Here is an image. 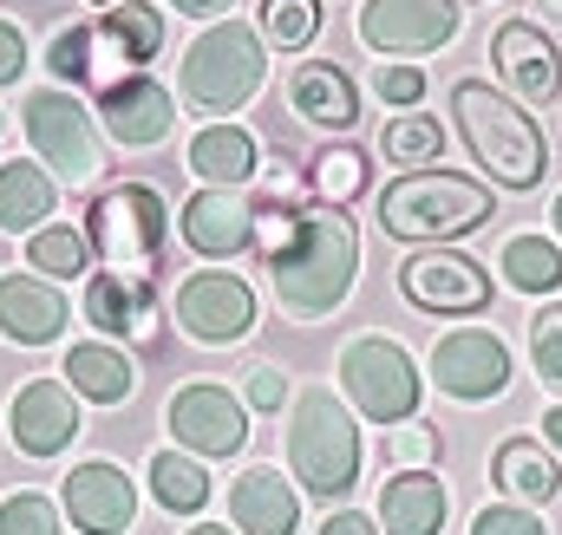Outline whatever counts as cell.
<instances>
[{"mask_svg": "<svg viewBox=\"0 0 562 535\" xmlns=\"http://www.w3.org/2000/svg\"><path fill=\"white\" fill-rule=\"evenodd\" d=\"M26 268H40L46 281L92 274V242H86V229H33V236H26Z\"/></svg>", "mask_w": 562, "mask_h": 535, "instance_id": "1f68e13d", "label": "cell"}, {"mask_svg": "<svg viewBox=\"0 0 562 535\" xmlns=\"http://www.w3.org/2000/svg\"><path fill=\"white\" fill-rule=\"evenodd\" d=\"M20 72H26V39L13 20H0V86H20Z\"/></svg>", "mask_w": 562, "mask_h": 535, "instance_id": "60d3db41", "label": "cell"}, {"mask_svg": "<svg viewBox=\"0 0 562 535\" xmlns=\"http://www.w3.org/2000/svg\"><path fill=\"white\" fill-rule=\"evenodd\" d=\"M262 72H269V46L256 26L243 20H216L210 33L190 39L183 53V99L196 112H243L256 92H262Z\"/></svg>", "mask_w": 562, "mask_h": 535, "instance_id": "52a82bcc", "label": "cell"}, {"mask_svg": "<svg viewBox=\"0 0 562 535\" xmlns=\"http://www.w3.org/2000/svg\"><path fill=\"white\" fill-rule=\"evenodd\" d=\"M340 386H347L353 411L373 418V424H406V418H419V399H425V373L386 333H360L340 353Z\"/></svg>", "mask_w": 562, "mask_h": 535, "instance_id": "ba28073f", "label": "cell"}, {"mask_svg": "<svg viewBox=\"0 0 562 535\" xmlns=\"http://www.w3.org/2000/svg\"><path fill=\"white\" fill-rule=\"evenodd\" d=\"M373 92H380L386 105H400V112H406V105H419V99H425V72H419V66H380Z\"/></svg>", "mask_w": 562, "mask_h": 535, "instance_id": "f35d334b", "label": "cell"}, {"mask_svg": "<svg viewBox=\"0 0 562 535\" xmlns=\"http://www.w3.org/2000/svg\"><path fill=\"white\" fill-rule=\"evenodd\" d=\"M177 327L196 346H236L256 333V287L236 268H196L177 287Z\"/></svg>", "mask_w": 562, "mask_h": 535, "instance_id": "30bf717a", "label": "cell"}, {"mask_svg": "<svg viewBox=\"0 0 562 535\" xmlns=\"http://www.w3.org/2000/svg\"><path fill=\"white\" fill-rule=\"evenodd\" d=\"M288 112L314 132H353L360 125V86L334 66V59H301L288 72Z\"/></svg>", "mask_w": 562, "mask_h": 535, "instance_id": "7402d4cb", "label": "cell"}, {"mask_svg": "<svg viewBox=\"0 0 562 535\" xmlns=\"http://www.w3.org/2000/svg\"><path fill=\"white\" fill-rule=\"evenodd\" d=\"M229 523H236V535H294L301 530V497L281 470L256 464L229 483Z\"/></svg>", "mask_w": 562, "mask_h": 535, "instance_id": "603a6c76", "label": "cell"}, {"mask_svg": "<svg viewBox=\"0 0 562 535\" xmlns=\"http://www.w3.org/2000/svg\"><path fill=\"white\" fill-rule=\"evenodd\" d=\"M86 242H92L99 268L157 281L164 249H170V209H164V196L150 183H112L86 209Z\"/></svg>", "mask_w": 562, "mask_h": 535, "instance_id": "8992f818", "label": "cell"}, {"mask_svg": "<svg viewBox=\"0 0 562 535\" xmlns=\"http://www.w3.org/2000/svg\"><path fill=\"white\" fill-rule=\"evenodd\" d=\"M380 229L393 242H419V249H438V242H458L471 229H484L497 216V190L477 183V177H458V170H406L380 190Z\"/></svg>", "mask_w": 562, "mask_h": 535, "instance_id": "277c9868", "label": "cell"}, {"mask_svg": "<svg viewBox=\"0 0 562 535\" xmlns=\"http://www.w3.org/2000/svg\"><path fill=\"white\" fill-rule=\"evenodd\" d=\"M157 46H164V13L125 0V7H105L79 26H59L46 46V66L59 86H99L105 92V86L144 72L157 59Z\"/></svg>", "mask_w": 562, "mask_h": 535, "instance_id": "3957f363", "label": "cell"}, {"mask_svg": "<svg viewBox=\"0 0 562 535\" xmlns=\"http://www.w3.org/2000/svg\"><path fill=\"white\" fill-rule=\"evenodd\" d=\"M183 535H236V530H223V523H196V530H183Z\"/></svg>", "mask_w": 562, "mask_h": 535, "instance_id": "f6af8a7d", "label": "cell"}, {"mask_svg": "<svg viewBox=\"0 0 562 535\" xmlns=\"http://www.w3.org/2000/svg\"><path fill=\"white\" fill-rule=\"evenodd\" d=\"M92 7H125V0H92Z\"/></svg>", "mask_w": 562, "mask_h": 535, "instance_id": "7dc6e473", "label": "cell"}, {"mask_svg": "<svg viewBox=\"0 0 562 535\" xmlns=\"http://www.w3.org/2000/svg\"><path fill=\"white\" fill-rule=\"evenodd\" d=\"M59 373H66V386H72L79 399H92V405H125L138 392V366L125 360V346H105V340L72 346Z\"/></svg>", "mask_w": 562, "mask_h": 535, "instance_id": "4316f807", "label": "cell"}, {"mask_svg": "<svg viewBox=\"0 0 562 535\" xmlns=\"http://www.w3.org/2000/svg\"><path fill=\"white\" fill-rule=\"evenodd\" d=\"M0 535H59V510L40 490H20L0 503Z\"/></svg>", "mask_w": 562, "mask_h": 535, "instance_id": "d590c367", "label": "cell"}, {"mask_svg": "<svg viewBox=\"0 0 562 535\" xmlns=\"http://www.w3.org/2000/svg\"><path fill=\"white\" fill-rule=\"evenodd\" d=\"M321 535H380V523H373V516H360V510H327Z\"/></svg>", "mask_w": 562, "mask_h": 535, "instance_id": "b9f144b4", "label": "cell"}, {"mask_svg": "<svg viewBox=\"0 0 562 535\" xmlns=\"http://www.w3.org/2000/svg\"><path fill=\"white\" fill-rule=\"evenodd\" d=\"M72 307L46 274H0V340L13 346H53L66 333Z\"/></svg>", "mask_w": 562, "mask_h": 535, "instance_id": "44dd1931", "label": "cell"}, {"mask_svg": "<svg viewBox=\"0 0 562 535\" xmlns=\"http://www.w3.org/2000/svg\"><path fill=\"white\" fill-rule=\"evenodd\" d=\"M557 236H562V196H557Z\"/></svg>", "mask_w": 562, "mask_h": 535, "instance_id": "bcb514c9", "label": "cell"}, {"mask_svg": "<svg viewBox=\"0 0 562 535\" xmlns=\"http://www.w3.org/2000/svg\"><path fill=\"white\" fill-rule=\"evenodd\" d=\"M445 510H451V497H445V483L431 470H400V477H386L373 523L386 535H438L445 530Z\"/></svg>", "mask_w": 562, "mask_h": 535, "instance_id": "d4e9b609", "label": "cell"}, {"mask_svg": "<svg viewBox=\"0 0 562 535\" xmlns=\"http://www.w3.org/2000/svg\"><path fill=\"white\" fill-rule=\"evenodd\" d=\"M99 118H105V132L119 137L125 150H150V144H164L177 132V99L150 72H132V79L99 92Z\"/></svg>", "mask_w": 562, "mask_h": 535, "instance_id": "d6986e66", "label": "cell"}, {"mask_svg": "<svg viewBox=\"0 0 562 535\" xmlns=\"http://www.w3.org/2000/svg\"><path fill=\"white\" fill-rule=\"evenodd\" d=\"M164 418H170V431H177V444H183L190 457H236V451L249 444V405L229 399V392L210 386V379L177 386L170 405H164Z\"/></svg>", "mask_w": 562, "mask_h": 535, "instance_id": "4fadbf2b", "label": "cell"}, {"mask_svg": "<svg viewBox=\"0 0 562 535\" xmlns=\"http://www.w3.org/2000/svg\"><path fill=\"white\" fill-rule=\"evenodd\" d=\"M177 229H183L190 255H203V262H229V255L256 249V203H249L243 190H216V183H203V190L183 203Z\"/></svg>", "mask_w": 562, "mask_h": 535, "instance_id": "2e32d148", "label": "cell"}, {"mask_svg": "<svg viewBox=\"0 0 562 535\" xmlns=\"http://www.w3.org/2000/svg\"><path fill=\"white\" fill-rule=\"evenodd\" d=\"M59 503H66V516H72V530L79 535H125L132 530V516H138V490H132V477H125L119 464H105V457L72 464V477L59 483Z\"/></svg>", "mask_w": 562, "mask_h": 535, "instance_id": "e0dca14e", "label": "cell"}, {"mask_svg": "<svg viewBox=\"0 0 562 535\" xmlns=\"http://www.w3.org/2000/svg\"><path fill=\"white\" fill-rule=\"evenodd\" d=\"M380 150H386V163L431 170V163L445 157V132H438V118H425V112H400V118L380 132Z\"/></svg>", "mask_w": 562, "mask_h": 535, "instance_id": "d6a6232c", "label": "cell"}, {"mask_svg": "<svg viewBox=\"0 0 562 535\" xmlns=\"http://www.w3.org/2000/svg\"><path fill=\"white\" fill-rule=\"evenodd\" d=\"M177 13H190V20H216V13H229L236 0H170Z\"/></svg>", "mask_w": 562, "mask_h": 535, "instance_id": "7bdbcfd3", "label": "cell"}, {"mask_svg": "<svg viewBox=\"0 0 562 535\" xmlns=\"http://www.w3.org/2000/svg\"><path fill=\"white\" fill-rule=\"evenodd\" d=\"M288 470L327 510L347 503L353 483H360V424H353V411L334 399L327 386H314V392L294 399V418H288Z\"/></svg>", "mask_w": 562, "mask_h": 535, "instance_id": "5b68a950", "label": "cell"}, {"mask_svg": "<svg viewBox=\"0 0 562 535\" xmlns=\"http://www.w3.org/2000/svg\"><path fill=\"white\" fill-rule=\"evenodd\" d=\"M458 7H477V0H458Z\"/></svg>", "mask_w": 562, "mask_h": 535, "instance_id": "c3c4849f", "label": "cell"}, {"mask_svg": "<svg viewBox=\"0 0 562 535\" xmlns=\"http://www.w3.org/2000/svg\"><path fill=\"white\" fill-rule=\"evenodd\" d=\"M530 360H537L543 386L562 392V300L537 307V320H530Z\"/></svg>", "mask_w": 562, "mask_h": 535, "instance_id": "e575fe53", "label": "cell"}, {"mask_svg": "<svg viewBox=\"0 0 562 535\" xmlns=\"http://www.w3.org/2000/svg\"><path fill=\"white\" fill-rule=\"evenodd\" d=\"M307 190L327 203V209H353L367 190H373V163L360 144H321L307 157Z\"/></svg>", "mask_w": 562, "mask_h": 535, "instance_id": "83f0119b", "label": "cell"}, {"mask_svg": "<svg viewBox=\"0 0 562 535\" xmlns=\"http://www.w3.org/2000/svg\"><path fill=\"white\" fill-rule=\"evenodd\" d=\"M497 268H504V281H510L517 294H557L562 287V249L543 242V236H510Z\"/></svg>", "mask_w": 562, "mask_h": 535, "instance_id": "4dcf8cb0", "label": "cell"}, {"mask_svg": "<svg viewBox=\"0 0 562 535\" xmlns=\"http://www.w3.org/2000/svg\"><path fill=\"white\" fill-rule=\"evenodd\" d=\"M249 411H281L288 405V373H276V366H256L249 373Z\"/></svg>", "mask_w": 562, "mask_h": 535, "instance_id": "ab89813d", "label": "cell"}, {"mask_svg": "<svg viewBox=\"0 0 562 535\" xmlns=\"http://www.w3.org/2000/svg\"><path fill=\"white\" fill-rule=\"evenodd\" d=\"M451 118L471 150V163L497 183V190H537L550 170V137L530 118V105L491 92V79H458L451 86Z\"/></svg>", "mask_w": 562, "mask_h": 535, "instance_id": "7a4b0ae2", "label": "cell"}, {"mask_svg": "<svg viewBox=\"0 0 562 535\" xmlns=\"http://www.w3.org/2000/svg\"><path fill=\"white\" fill-rule=\"evenodd\" d=\"M458 33V0H367L360 39L373 53H438Z\"/></svg>", "mask_w": 562, "mask_h": 535, "instance_id": "9a60e30c", "label": "cell"}, {"mask_svg": "<svg viewBox=\"0 0 562 535\" xmlns=\"http://www.w3.org/2000/svg\"><path fill=\"white\" fill-rule=\"evenodd\" d=\"M431 457H438V431L431 424H413V418L406 424H386V464L393 470H425Z\"/></svg>", "mask_w": 562, "mask_h": 535, "instance_id": "8d00e7d4", "label": "cell"}, {"mask_svg": "<svg viewBox=\"0 0 562 535\" xmlns=\"http://www.w3.org/2000/svg\"><path fill=\"white\" fill-rule=\"evenodd\" d=\"M471 535H550V530H543V516H530L524 503H491V510H477Z\"/></svg>", "mask_w": 562, "mask_h": 535, "instance_id": "74e56055", "label": "cell"}, {"mask_svg": "<svg viewBox=\"0 0 562 535\" xmlns=\"http://www.w3.org/2000/svg\"><path fill=\"white\" fill-rule=\"evenodd\" d=\"M150 497L170 510V516H196L210 503V470L190 457V451H157L150 457Z\"/></svg>", "mask_w": 562, "mask_h": 535, "instance_id": "f546056e", "label": "cell"}, {"mask_svg": "<svg viewBox=\"0 0 562 535\" xmlns=\"http://www.w3.org/2000/svg\"><path fill=\"white\" fill-rule=\"evenodd\" d=\"M26 144L40 163H53L66 183H92L105 170V150L92 132V112L72 99V86H46V92H26Z\"/></svg>", "mask_w": 562, "mask_h": 535, "instance_id": "9c48e42d", "label": "cell"}, {"mask_svg": "<svg viewBox=\"0 0 562 535\" xmlns=\"http://www.w3.org/2000/svg\"><path fill=\"white\" fill-rule=\"evenodd\" d=\"M190 170L203 177V183H216V190H249L256 183V170H262V144L243 132V125H203V132L190 137Z\"/></svg>", "mask_w": 562, "mask_h": 535, "instance_id": "484cf974", "label": "cell"}, {"mask_svg": "<svg viewBox=\"0 0 562 535\" xmlns=\"http://www.w3.org/2000/svg\"><path fill=\"white\" fill-rule=\"evenodd\" d=\"M431 379L445 399H464V405H484V399H504L510 386V346L491 333V327H458L431 346Z\"/></svg>", "mask_w": 562, "mask_h": 535, "instance_id": "7c38bea8", "label": "cell"}, {"mask_svg": "<svg viewBox=\"0 0 562 535\" xmlns=\"http://www.w3.org/2000/svg\"><path fill=\"white\" fill-rule=\"evenodd\" d=\"M321 0H262V46H281V53H307L321 39Z\"/></svg>", "mask_w": 562, "mask_h": 535, "instance_id": "836d02e7", "label": "cell"}, {"mask_svg": "<svg viewBox=\"0 0 562 535\" xmlns=\"http://www.w3.org/2000/svg\"><path fill=\"white\" fill-rule=\"evenodd\" d=\"M491 483L510 497V503H557V490H562V470H557V457L543 451V437H504L497 451H491Z\"/></svg>", "mask_w": 562, "mask_h": 535, "instance_id": "cb8c5ba5", "label": "cell"}, {"mask_svg": "<svg viewBox=\"0 0 562 535\" xmlns=\"http://www.w3.org/2000/svg\"><path fill=\"white\" fill-rule=\"evenodd\" d=\"M256 249L262 268L276 281V300L301 320H321L334 314L347 294H353V274H360V229L347 209H327V203H256Z\"/></svg>", "mask_w": 562, "mask_h": 535, "instance_id": "6da1fadb", "label": "cell"}, {"mask_svg": "<svg viewBox=\"0 0 562 535\" xmlns=\"http://www.w3.org/2000/svg\"><path fill=\"white\" fill-rule=\"evenodd\" d=\"M53 203H59V196H53L46 163H0V229H7V236L46 229Z\"/></svg>", "mask_w": 562, "mask_h": 535, "instance_id": "f1b7e54d", "label": "cell"}, {"mask_svg": "<svg viewBox=\"0 0 562 535\" xmlns=\"http://www.w3.org/2000/svg\"><path fill=\"white\" fill-rule=\"evenodd\" d=\"M491 59H497V79L510 86L517 105H557L562 99V59L537 20H504L491 33Z\"/></svg>", "mask_w": 562, "mask_h": 535, "instance_id": "5bb4252c", "label": "cell"}, {"mask_svg": "<svg viewBox=\"0 0 562 535\" xmlns=\"http://www.w3.org/2000/svg\"><path fill=\"white\" fill-rule=\"evenodd\" d=\"M543 437L562 451V405H557V411H543Z\"/></svg>", "mask_w": 562, "mask_h": 535, "instance_id": "ee69618b", "label": "cell"}, {"mask_svg": "<svg viewBox=\"0 0 562 535\" xmlns=\"http://www.w3.org/2000/svg\"><path fill=\"white\" fill-rule=\"evenodd\" d=\"M86 320L105 333V340H157V294H150V281L138 274H119V268H92L86 274Z\"/></svg>", "mask_w": 562, "mask_h": 535, "instance_id": "ffe728a7", "label": "cell"}, {"mask_svg": "<svg viewBox=\"0 0 562 535\" xmlns=\"http://www.w3.org/2000/svg\"><path fill=\"white\" fill-rule=\"evenodd\" d=\"M400 294L419 314H458V320L491 314V300H497L491 268L458 255V249H419V255H406L400 262Z\"/></svg>", "mask_w": 562, "mask_h": 535, "instance_id": "8fae6325", "label": "cell"}, {"mask_svg": "<svg viewBox=\"0 0 562 535\" xmlns=\"http://www.w3.org/2000/svg\"><path fill=\"white\" fill-rule=\"evenodd\" d=\"M7 431H13V451L26 457H59L72 437H79V392L66 379H33L13 392L7 411Z\"/></svg>", "mask_w": 562, "mask_h": 535, "instance_id": "ac0fdd59", "label": "cell"}]
</instances>
